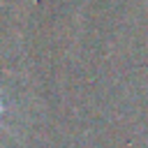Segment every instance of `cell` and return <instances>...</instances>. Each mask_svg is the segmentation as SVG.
Returning <instances> with one entry per match:
<instances>
[{"mask_svg": "<svg viewBox=\"0 0 148 148\" xmlns=\"http://www.w3.org/2000/svg\"><path fill=\"white\" fill-rule=\"evenodd\" d=\"M0 111H2V104H0Z\"/></svg>", "mask_w": 148, "mask_h": 148, "instance_id": "obj_1", "label": "cell"}]
</instances>
